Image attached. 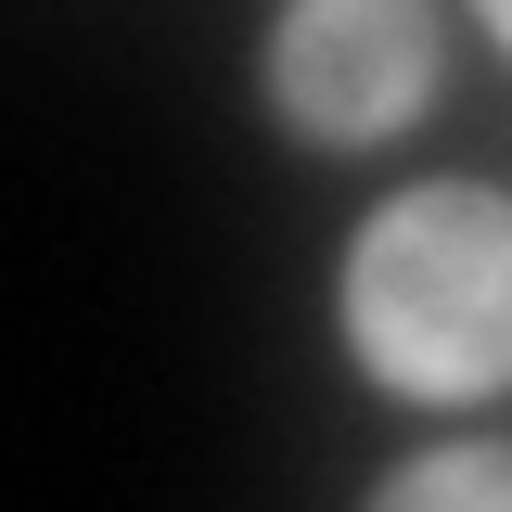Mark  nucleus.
<instances>
[{"label":"nucleus","mask_w":512,"mask_h":512,"mask_svg":"<svg viewBox=\"0 0 512 512\" xmlns=\"http://www.w3.org/2000/svg\"><path fill=\"white\" fill-rule=\"evenodd\" d=\"M346 308L397 384L461 397L512 372V205L500 192H410L346 256Z\"/></svg>","instance_id":"f257e3e1"},{"label":"nucleus","mask_w":512,"mask_h":512,"mask_svg":"<svg viewBox=\"0 0 512 512\" xmlns=\"http://www.w3.org/2000/svg\"><path fill=\"white\" fill-rule=\"evenodd\" d=\"M423 64H436V39L410 26V13H384V0H333V13H295L282 26V52H269V77H282V103L308 128H397L410 103H423Z\"/></svg>","instance_id":"f03ea898"},{"label":"nucleus","mask_w":512,"mask_h":512,"mask_svg":"<svg viewBox=\"0 0 512 512\" xmlns=\"http://www.w3.org/2000/svg\"><path fill=\"white\" fill-rule=\"evenodd\" d=\"M384 512H512V448H448V461H410Z\"/></svg>","instance_id":"7ed1b4c3"},{"label":"nucleus","mask_w":512,"mask_h":512,"mask_svg":"<svg viewBox=\"0 0 512 512\" xmlns=\"http://www.w3.org/2000/svg\"><path fill=\"white\" fill-rule=\"evenodd\" d=\"M500 26H512V13H500Z\"/></svg>","instance_id":"20e7f679"}]
</instances>
